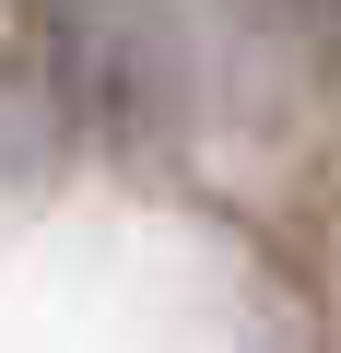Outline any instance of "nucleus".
<instances>
[{
    "mask_svg": "<svg viewBox=\"0 0 341 353\" xmlns=\"http://www.w3.org/2000/svg\"><path fill=\"white\" fill-rule=\"evenodd\" d=\"M48 94L94 141H153L189 106V24L177 0H36Z\"/></svg>",
    "mask_w": 341,
    "mask_h": 353,
    "instance_id": "f257e3e1",
    "label": "nucleus"
}]
</instances>
